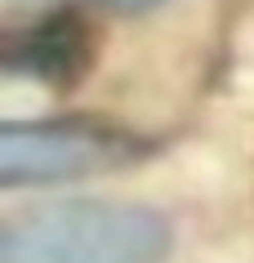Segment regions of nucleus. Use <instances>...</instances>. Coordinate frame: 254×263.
Here are the masks:
<instances>
[{"label":"nucleus","instance_id":"nucleus-1","mask_svg":"<svg viewBox=\"0 0 254 263\" xmlns=\"http://www.w3.org/2000/svg\"><path fill=\"white\" fill-rule=\"evenodd\" d=\"M169 219L139 201H54L0 219V263H165Z\"/></svg>","mask_w":254,"mask_h":263},{"label":"nucleus","instance_id":"nucleus-2","mask_svg":"<svg viewBox=\"0 0 254 263\" xmlns=\"http://www.w3.org/2000/svg\"><path fill=\"white\" fill-rule=\"evenodd\" d=\"M129 156V139L99 125L63 121H18L0 125V183H63L89 179L121 165Z\"/></svg>","mask_w":254,"mask_h":263},{"label":"nucleus","instance_id":"nucleus-3","mask_svg":"<svg viewBox=\"0 0 254 263\" xmlns=\"http://www.w3.org/2000/svg\"><path fill=\"white\" fill-rule=\"evenodd\" d=\"M237 85L254 94V14L237 36Z\"/></svg>","mask_w":254,"mask_h":263},{"label":"nucleus","instance_id":"nucleus-4","mask_svg":"<svg viewBox=\"0 0 254 263\" xmlns=\"http://www.w3.org/2000/svg\"><path fill=\"white\" fill-rule=\"evenodd\" d=\"M103 5H112V9H152L161 0H103Z\"/></svg>","mask_w":254,"mask_h":263}]
</instances>
